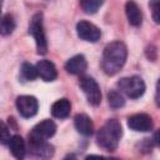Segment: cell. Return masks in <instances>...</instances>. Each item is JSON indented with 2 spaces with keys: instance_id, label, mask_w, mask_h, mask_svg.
Masks as SVG:
<instances>
[{
  "instance_id": "10",
  "label": "cell",
  "mask_w": 160,
  "mask_h": 160,
  "mask_svg": "<svg viewBox=\"0 0 160 160\" xmlns=\"http://www.w3.org/2000/svg\"><path fill=\"white\" fill-rule=\"evenodd\" d=\"M29 152L40 159H49L54 154V146L46 142V140H29Z\"/></svg>"
},
{
  "instance_id": "5",
  "label": "cell",
  "mask_w": 160,
  "mask_h": 160,
  "mask_svg": "<svg viewBox=\"0 0 160 160\" xmlns=\"http://www.w3.org/2000/svg\"><path fill=\"white\" fill-rule=\"evenodd\" d=\"M79 85L82 90V92L85 94L88 101L90 105L92 106H98L101 102V91H100V86L98 85V82L90 78V76H82L80 78Z\"/></svg>"
},
{
  "instance_id": "24",
  "label": "cell",
  "mask_w": 160,
  "mask_h": 160,
  "mask_svg": "<svg viewBox=\"0 0 160 160\" xmlns=\"http://www.w3.org/2000/svg\"><path fill=\"white\" fill-rule=\"evenodd\" d=\"M152 142H154L156 146H159V148H160V129H159V130H156V131L154 132Z\"/></svg>"
},
{
  "instance_id": "18",
  "label": "cell",
  "mask_w": 160,
  "mask_h": 160,
  "mask_svg": "<svg viewBox=\"0 0 160 160\" xmlns=\"http://www.w3.org/2000/svg\"><path fill=\"white\" fill-rule=\"evenodd\" d=\"M15 29V20L11 14H4L1 18V24H0V32L1 35L6 36L10 35Z\"/></svg>"
},
{
  "instance_id": "16",
  "label": "cell",
  "mask_w": 160,
  "mask_h": 160,
  "mask_svg": "<svg viewBox=\"0 0 160 160\" xmlns=\"http://www.w3.org/2000/svg\"><path fill=\"white\" fill-rule=\"evenodd\" d=\"M9 149H10V151H11L14 158H16L19 160L24 159L25 152H26V145H25L24 139L20 135L11 136L10 142H9Z\"/></svg>"
},
{
  "instance_id": "4",
  "label": "cell",
  "mask_w": 160,
  "mask_h": 160,
  "mask_svg": "<svg viewBox=\"0 0 160 160\" xmlns=\"http://www.w3.org/2000/svg\"><path fill=\"white\" fill-rule=\"evenodd\" d=\"M118 88L130 99H139L145 92V82L140 76H126L118 81Z\"/></svg>"
},
{
  "instance_id": "7",
  "label": "cell",
  "mask_w": 160,
  "mask_h": 160,
  "mask_svg": "<svg viewBox=\"0 0 160 160\" xmlns=\"http://www.w3.org/2000/svg\"><path fill=\"white\" fill-rule=\"evenodd\" d=\"M16 109L22 118L29 119L36 115L39 109V102L35 96L21 95V96H18L16 99Z\"/></svg>"
},
{
  "instance_id": "15",
  "label": "cell",
  "mask_w": 160,
  "mask_h": 160,
  "mask_svg": "<svg viewBox=\"0 0 160 160\" xmlns=\"http://www.w3.org/2000/svg\"><path fill=\"white\" fill-rule=\"evenodd\" d=\"M71 111V104L68 99H59L51 105V114L54 118L58 119H65L70 115Z\"/></svg>"
},
{
  "instance_id": "11",
  "label": "cell",
  "mask_w": 160,
  "mask_h": 160,
  "mask_svg": "<svg viewBox=\"0 0 160 160\" xmlns=\"http://www.w3.org/2000/svg\"><path fill=\"white\" fill-rule=\"evenodd\" d=\"M86 69H88V62L85 56L81 54L70 58L65 64V70L72 75H81L86 71Z\"/></svg>"
},
{
  "instance_id": "6",
  "label": "cell",
  "mask_w": 160,
  "mask_h": 160,
  "mask_svg": "<svg viewBox=\"0 0 160 160\" xmlns=\"http://www.w3.org/2000/svg\"><path fill=\"white\" fill-rule=\"evenodd\" d=\"M56 132V125L52 120L45 119L36 124L29 132V140H48Z\"/></svg>"
},
{
  "instance_id": "23",
  "label": "cell",
  "mask_w": 160,
  "mask_h": 160,
  "mask_svg": "<svg viewBox=\"0 0 160 160\" xmlns=\"http://www.w3.org/2000/svg\"><path fill=\"white\" fill-rule=\"evenodd\" d=\"M155 102L156 105L160 108V79L158 80V84H156V92H155Z\"/></svg>"
},
{
  "instance_id": "1",
  "label": "cell",
  "mask_w": 160,
  "mask_h": 160,
  "mask_svg": "<svg viewBox=\"0 0 160 160\" xmlns=\"http://www.w3.org/2000/svg\"><path fill=\"white\" fill-rule=\"evenodd\" d=\"M126 58H128V49L122 41L118 40L108 44L102 51V59H101L102 71L110 76L115 75L124 66Z\"/></svg>"
},
{
  "instance_id": "17",
  "label": "cell",
  "mask_w": 160,
  "mask_h": 160,
  "mask_svg": "<svg viewBox=\"0 0 160 160\" xmlns=\"http://www.w3.org/2000/svg\"><path fill=\"white\" fill-rule=\"evenodd\" d=\"M38 70H36V66H34L30 62H24L21 65V69H20V78L24 80V81H32L38 78Z\"/></svg>"
},
{
  "instance_id": "3",
  "label": "cell",
  "mask_w": 160,
  "mask_h": 160,
  "mask_svg": "<svg viewBox=\"0 0 160 160\" xmlns=\"http://www.w3.org/2000/svg\"><path fill=\"white\" fill-rule=\"evenodd\" d=\"M29 34L35 40L38 54L45 55L46 51H48V41H46V36H45L42 14L41 12H38L31 18L30 24H29Z\"/></svg>"
},
{
  "instance_id": "2",
  "label": "cell",
  "mask_w": 160,
  "mask_h": 160,
  "mask_svg": "<svg viewBox=\"0 0 160 160\" xmlns=\"http://www.w3.org/2000/svg\"><path fill=\"white\" fill-rule=\"evenodd\" d=\"M122 135L121 124L116 119H109L98 131L96 142L106 151H115Z\"/></svg>"
},
{
  "instance_id": "19",
  "label": "cell",
  "mask_w": 160,
  "mask_h": 160,
  "mask_svg": "<svg viewBox=\"0 0 160 160\" xmlns=\"http://www.w3.org/2000/svg\"><path fill=\"white\" fill-rule=\"evenodd\" d=\"M104 4V0H80V6L85 14H95L101 5Z\"/></svg>"
},
{
  "instance_id": "20",
  "label": "cell",
  "mask_w": 160,
  "mask_h": 160,
  "mask_svg": "<svg viewBox=\"0 0 160 160\" xmlns=\"http://www.w3.org/2000/svg\"><path fill=\"white\" fill-rule=\"evenodd\" d=\"M108 101H109L110 108L112 109H120L125 105V100L122 95L116 90H110L108 92Z\"/></svg>"
},
{
  "instance_id": "8",
  "label": "cell",
  "mask_w": 160,
  "mask_h": 160,
  "mask_svg": "<svg viewBox=\"0 0 160 160\" xmlns=\"http://www.w3.org/2000/svg\"><path fill=\"white\" fill-rule=\"evenodd\" d=\"M76 32L81 40L89 42H96L101 36L100 29L92 22H89L86 20H81L76 24Z\"/></svg>"
},
{
  "instance_id": "12",
  "label": "cell",
  "mask_w": 160,
  "mask_h": 160,
  "mask_svg": "<svg viewBox=\"0 0 160 160\" xmlns=\"http://www.w3.org/2000/svg\"><path fill=\"white\" fill-rule=\"evenodd\" d=\"M35 66L38 70V75L44 81H54L58 78V70L50 60H40Z\"/></svg>"
},
{
  "instance_id": "14",
  "label": "cell",
  "mask_w": 160,
  "mask_h": 160,
  "mask_svg": "<svg viewBox=\"0 0 160 160\" xmlns=\"http://www.w3.org/2000/svg\"><path fill=\"white\" fill-rule=\"evenodd\" d=\"M75 129L84 136H90L94 131V125L91 119L86 114H78L74 118Z\"/></svg>"
},
{
  "instance_id": "9",
  "label": "cell",
  "mask_w": 160,
  "mask_h": 160,
  "mask_svg": "<svg viewBox=\"0 0 160 160\" xmlns=\"http://www.w3.org/2000/svg\"><path fill=\"white\" fill-rule=\"evenodd\" d=\"M128 126L134 131L146 132L152 129L154 122L148 114L140 112V114H134L128 119Z\"/></svg>"
},
{
  "instance_id": "22",
  "label": "cell",
  "mask_w": 160,
  "mask_h": 160,
  "mask_svg": "<svg viewBox=\"0 0 160 160\" xmlns=\"http://www.w3.org/2000/svg\"><path fill=\"white\" fill-rule=\"evenodd\" d=\"M10 139H11L10 131H9L8 126H6V124L4 121H1V144L2 145H8L10 142Z\"/></svg>"
},
{
  "instance_id": "13",
  "label": "cell",
  "mask_w": 160,
  "mask_h": 160,
  "mask_svg": "<svg viewBox=\"0 0 160 160\" xmlns=\"http://www.w3.org/2000/svg\"><path fill=\"white\" fill-rule=\"evenodd\" d=\"M125 12H126V18L130 25L132 26H140L142 22V12L139 8V5L130 0L125 4Z\"/></svg>"
},
{
  "instance_id": "21",
  "label": "cell",
  "mask_w": 160,
  "mask_h": 160,
  "mask_svg": "<svg viewBox=\"0 0 160 160\" xmlns=\"http://www.w3.org/2000/svg\"><path fill=\"white\" fill-rule=\"evenodd\" d=\"M149 6L151 9L152 20L156 24H160V0H150Z\"/></svg>"
}]
</instances>
